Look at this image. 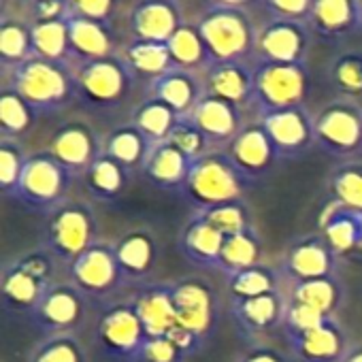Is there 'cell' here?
<instances>
[{"instance_id":"obj_54","label":"cell","mask_w":362,"mask_h":362,"mask_svg":"<svg viewBox=\"0 0 362 362\" xmlns=\"http://www.w3.org/2000/svg\"><path fill=\"white\" fill-rule=\"evenodd\" d=\"M33 13V22H45V20H58L64 18L66 0H22Z\"/></svg>"},{"instance_id":"obj_19","label":"cell","mask_w":362,"mask_h":362,"mask_svg":"<svg viewBox=\"0 0 362 362\" xmlns=\"http://www.w3.org/2000/svg\"><path fill=\"white\" fill-rule=\"evenodd\" d=\"M292 362H341L351 347L343 324L337 317L324 320L305 332H284Z\"/></svg>"},{"instance_id":"obj_7","label":"cell","mask_w":362,"mask_h":362,"mask_svg":"<svg viewBox=\"0 0 362 362\" xmlns=\"http://www.w3.org/2000/svg\"><path fill=\"white\" fill-rule=\"evenodd\" d=\"M199 33L216 62H247L256 54L258 28L243 7L209 5L197 22Z\"/></svg>"},{"instance_id":"obj_58","label":"cell","mask_w":362,"mask_h":362,"mask_svg":"<svg viewBox=\"0 0 362 362\" xmlns=\"http://www.w3.org/2000/svg\"><path fill=\"white\" fill-rule=\"evenodd\" d=\"M177 3H179V0H177Z\"/></svg>"},{"instance_id":"obj_37","label":"cell","mask_w":362,"mask_h":362,"mask_svg":"<svg viewBox=\"0 0 362 362\" xmlns=\"http://www.w3.org/2000/svg\"><path fill=\"white\" fill-rule=\"evenodd\" d=\"M260 262H262V239L258 235V228H252L224 239L218 271L224 277H230Z\"/></svg>"},{"instance_id":"obj_28","label":"cell","mask_w":362,"mask_h":362,"mask_svg":"<svg viewBox=\"0 0 362 362\" xmlns=\"http://www.w3.org/2000/svg\"><path fill=\"white\" fill-rule=\"evenodd\" d=\"M190 166H192V160H188L175 145L164 141L151 147L141 168V175L156 190L179 197L190 175Z\"/></svg>"},{"instance_id":"obj_2","label":"cell","mask_w":362,"mask_h":362,"mask_svg":"<svg viewBox=\"0 0 362 362\" xmlns=\"http://www.w3.org/2000/svg\"><path fill=\"white\" fill-rule=\"evenodd\" d=\"M58 267L60 262L41 245L5 260L0 273V298L5 313L30 320L43 296L58 281Z\"/></svg>"},{"instance_id":"obj_39","label":"cell","mask_w":362,"mask_h":362,"mask_svg":"<svg viewBox=\"0 0 362 362\" xmlns=\"http://www.w3.org/2000/svg\"><path fill=\"white\" fill-rule=\"evenodd\" d=\"M179 119L181 117L166 103L145 96V100H141L136 105V109L132 111L130 122L147 136V141L151 145H158V143L168 141V136Z\"/></svg>"},{"instance_id":"obj_25","label":"cell","mask_w":362,"mask_h":362,"mask_svg":"<svg viewBox=\"0 0 362 362\" xmlns=\"http://www.w3.org/2000/svg\"><path fill=\"white\" fill-rule=\"evenodd\" d=\"M305 24L313 37L328 43H341L360 33L358 0H313Z\"/></svg>"},{"instance_id":"obj_17","label":"cell","mask_w":362,"mask_h":362,"mask_svg":"<svg viewBox=\"0 0 362 362\" xmlns=\"http://www.w3.org/2000/svg\"><path fill=\"white\" fill-rule=\"evenodd\" d=\"M103 141L105 139H100L90 124L81 119H71L54 130L45 149L75 179H81L92 162L103 153Z\"/></svg>"},{"instance_id":"obj_6","label":"cell","mask_w":362,"mask_h":362,"mask_svg":"<svg viewBox=\"0 0 362 362\" xmlns=\"http://www.w3.org/2000/svg\"><path fill=\"white\" fill-rule=\"evenodd\" d=\"M96 243H100V226L96 211L88 203L69 199L43 216L39 245L47 250L62 267L71 264Z\"/></svg>"},{"instance_id":"obj_18","label":"cell","mask_w":362,"mask_h":362,"mask_svg":"<svg viewBox=\"0 0 362 362\" xmlns=\"http://www.w3.org/2000/svg\"><path fill=\"white\" fill-rule=\"evenodd\" d=\"M228 315L241 337L252 343L260 341L277 328H284L286 292L281 288L254 298H228Z\"/></svg>"},{"instance_id":"obj_27","label":"cell","mask_w":362,"mask_h":362,"mask_svg":"<svg viewBox=\"0 0 362 362\" xmlns=\"http://www.w3.org/2000/svg\"><path fill=\"white\" fill-rule=\"evenodd\" d=\"M66 30H69V43H71V56L73 64L109 58L115 56L117 39L113 33V26L107 22L81 18L75 13L64 16Z\"/></svg>"},{"instance_id":"obj_31","label":"cell","mask_w":362,"mask_h":362,"mask_svg":"<svg viewBox=\"0 0 362 362\" xmlns=\"http://www.w3.org/2000/svg\"><path fill=\"white\" fill-rule=\"evenodd\" d=\"M320 233L341 258L362 252V209L330 201L320 216Z\"/></svg>"},{"instance_id":"obj_47","label":"cell","mask_w":362,"mask_h":362,"mask_svg":"<svg viewBox=\"0 0 362 362\" xmlns=\"http://www.w3.org/2000/svg\"><path fill=\"white\" fill-rule=\"evenodd\" d=\"M201 214L205 220H209L224 237L237 235V233H245L256 228L254 224V216L247 207L245 201H235V203H226V205H218L205 211H197Z\"/></svg>"},{"instance_id":"obj_38","label":"cell","mask_w":362,"mask_h":362,"mask_svg":"<svg viewBox=\"0 0 362 362\" xmlns=\"http://www.w3.org/2000/svg\"><path fill=\"white\" fill-rule=\"evenodd\" d=\"M41 115L9 86H3L0 92V139L22 141L35 126Z\"/></svg>"},{"instance_id":"obj_22","label":"cell","mask_w":362,"mask_h":362,"mask_svg":"<svg viewBox=\"0 0 362 362\" xmlns=\"http://www.w3.org/2000/svg\"><path fill=\"white\" fill-rule=\"evenodd\" d=\"M224 239L226 237L209 220L192 211L177 233V250L192 267L201 271H218Z\"/></svg>"},{"instance_id":"obj_55","label":"cell","mask_w":362,"mask_h":362,"mask_svg":"<svg viewBox=\"0 0 362 362\" xmlns=\"http://www.w3.org/2000/svg\"><path fill=\"white\" fill-rule=\"evenodd\" d=\"M341 362H362V343H356L347 349Z\"/></svg>"},{"instance_id":"obj_16","label":"cell","mask_w":362,"mask_h":362,"mask_svg":"<svg viewBox=\"0 0 362 362\" xmlns=\"http://www.w3.org/2000/svg\"><path fill=\"white\" fill-rule=\"evenodd\" d=\"M313 35L305 22L271 18L258 28L256 60L284 62V64H307Z\"/></svg>"},{"instance_id":"obj_44","label":"cell","mask_w":362,"mask_h":362,"mask_svg":"<svg viewBox=\"0 0 362 362\" xmlns=\"http://www.w3.org/2000/svg\"><path fill=\"white\" fill-rule=\"evenodd\" d=\"M328 83L334 88L339 98H362V52H339L328 64Z\"/></svg>"},{"instance_id":"obj_10","label":"cell","mask_w":362,"mask_h":362,"mask_svg":"<svg viewBox=\"0 0 362 362\" xmlns=\"http://www.w3.org/2000/svg\"><path fill=\"white\" fill-rule=\"evenodd\" d=\"M311 92L307 64L254 62V109L260 113L305 107Z\"/></svg>"},{"instance_id":"obj_3","label":"cell","mask_w":362,"mask_h":362,"mask_svg":"<svg viewBox=\"0 0 362 362\" xmlns=\"http://www.w3.org/2000/svg\"><path fill=\"white\" fill-rule=\"evenodd\" d=\"M3 86L13 88L39 115H54L75 100L73 64L28 58L3 73Z\"/></svg>"},{"instance_id":"obj_23","label":"cell","mask_w":362,"mask_h":362,"mask_svg":"<svg viewBox=\"0 0 362 362\" xmlns=\"http://www.w3.org/2000/svg\"><path fill=\"white\" fill-rule=\"evenodd\" d=\"M190 119L207 136L214 149H226L235 141V136L247 126L241 107L207 92L199 100Z\"/></svg>"},{"instance_id":"obj_41","label":"cell","mask_w":362,"mask_h":362,"mask_svg":"<svg viewBox=\"0 0 362 362\" xmlns=\"http://www.w3.org/2000/svg\"><path fill=\"white\" fill-rule=\"evenodd\" d=\"M30 30H33L35 56L45 58V60H54V62L73 64L69 30H66L64 18L45 20V22H33Z\"/></svg>"},{"instance_id":"obj_50","label":"cell","mask_w":362,"mask_h":362,"mask_svg":"<svg viewBox=\"0 0 362 362\" xmlns=\"http://www.w3.org/2000/svg\"><path fill=\"white\" fill-rule=\"evenodd\" d=\"M188 356L168 337H149L141 349L139 362H186Z\"/></svg>"},{"instance_id":"obj_13","label":"cell","mask_w":362,"mask_h":362,"mask_svg":"<svg viewBox=\"0 0 362 362\" xmlns=\"http://www.w3.org/2000/svg\"><path fill=\"white\" fill-rule=\"evenodd\" d=\"M341 256L324 239L322 233H305L288 241L279 258L277 271L284 284L309 281L339 275Z\"/></svg>"},{"instance_id":"obj_21","label":"cell","mask_w":362,"mask_h":362,"mask_svg":"<svg viewBox=\"0 0 362 362\" xmlns=\"http://www.w3.org/2000/svg\"><path fill=\"white\" fill-rule=\"evenodd\" d=\"M224 151L230 158V162L237 166V170L250 181L252 186H256L258 181L269 177L279 162V158H277L267 132L258 124V119L254 124H247Z\"/></svg>"},{"instance_id":"obj_43","label":"cell","mask_w":362,"mask_h":362,"mask_svg":"<svg viewBox=\"0 0 362 362\" xmlns=\"http://www.w3.org/2000/svg\"><path fill=\"white\" fill-rule=\"evenodd\" d=\"M281 288H284L281 273L277 271V267H269L264 262L226 277L228 298H254Z\"/></svg>"},{"instance_id":"obj_48","label":"cell","mask_w":362,"mask_h":362,"mask_svg":"<svg viewBox=\"0 0 362 362\" xmlns=\"http://www.w3.org/2000/svg\"><path fill=\"white\" fill-rule=\"evenodd\" d=\"M168 143L175 145L181 153H184L188 160H199L205 153L214 151L211 143L207 141V136L199 130V126L190 119V117H181L177 122V126L173 128Z\"/></svg>"},{"instance_id":"obj_34","label":"cell","mask_w":362,"mask_h":362,"mask_svg":"<svg viewBox=\"0 0 362 362\" xmlns=\"http://www.w3.org/2000/svg\"><path fill=\"white\" fill-rule=\"evenodd\" d=\"M151 147L153 145L132 122L117 126L103 141V151L117 160L128 173H141Z\"/></svg>"},{"instance_id":"obj_33","label":"cell","mask_w":362,"mask_h":362,"mask_svg":"<svg viewBox=\"0 0 362 362\" xmlns=\"http://www.w3.org/2000/svg\"><path fill=\"white\" fill-rule=\"evenodd\" d=\"M130 175L117 160L107 156L105 151L92 162V166L83 173L81 184L86 192L98 203H115L126 194L130 184Z\"/></svg>"},{"instance_id":"obj_35","label":"cell","mask_w":362,"mask_h":362,"mask_svg":"<svg viewBox=\"0 0 362 362\" xmlns=\"http://www.w3.org/2000/svg\"><path fill=\"white\" fill-rule=\"evenodd\" d=\"M122 58L132 69V73L139 79H147V83L153 81L156 77L164 75L166 71L175 69L173 66V60H170L168 45L166 43H158V41L132 39L124 47Z\"/></svg>"},{"instance_id":"obj_15","label":"cell","mask_w":362,"mask_h":362,"mask_svg":"<svg viewBox=\"0 0 362 362\" xmlns=\"http://www.w3.org/2000/svg\"><path fill=\"white\" fill-rule=\"evenodd\" d=\"M258 124L279 160H298L315 145V115L307 107L260 113Z\"/></svg>"},{"instance_id":"obj_53","label":"cell","mask_w":362,"mask_h":362,"mask_svg":"<svg viewBox=\"0 0 362 362\" xmlns=\"http://www.w3.org/2000/svg\"><path fill=\"white\" fill-rule=\"evenodd\" d=\"M235 362H292L288 354H284L281 349L262 343V341H254L250 347H245Z\"/></svg>"},{"instance_id":"obj_40","label":"cell","mask_w":362,"mask_h":362,"mask_svg":"<svg viewBox=\"0 0 362 362\" xmlns=\"http://www.w3.org/2000/svg\"><path fill=\"white\" fill-rule=\"evenodd\" d=\"M33 56L35 49L30 24L3 16V24H0V66H3V73L16 69Z\"/></svg>"},{"instance_id":"obj_56","label":"cell","mask_w":362,"mask_h":362,"mask_svg":"<svg viewBox=\"0 0 362 362\" xmlns=\"http://www.w3.org/2000/svg\"><path fill=\"white\" fill-rule=\"evenodd\" d=\"M209 5H226V7H243L250 0H207Z\"/></svg>"},{"instance_id":"obj_30","label":"cell","mask_w":362,"mask_h":362,"mask_svg":"<svg viewBox=\"0 0 362 362\" xmlns=\"http://www.w3.org/2000/svg\"><path fill=\"white\" fill-rule=\"evenodd\" d=\"M132 305L145 326L147 337H166L175 328V307L170 281H149L134 288Z\"/></svg>"},{"instance_id":"obj_9","label":"cell","mask_w":362,"mask_h":362,"mask_svg":"<svg viewBox=\"0 0 362 362\" xmlns=\"http://www.w3.org/2000/svg\"><path fill=\"white\" fill-rule=\"evenodd\" d=\"M73 184L75 177L47 149H39L28 156L13 201L26 211L47 216L69 201Z\"/></svg>"},{"instance_id":"obj_57","label":"cell","mask_w":362,"mask_h":362,"mask_svg":"<svg viewBox=\"0 0 362 362\" xmlns=\"http://www.w3.org/2000/svg\"><path fill=\"white\" fill-rule=\"evenodd\" d=\"M358 13H360V35H362V0H358Z\"/></svg>"},{"instance_id":"obj_4","label":"cell","mask_w":362,"mask_h":362,"mask_svg":"<svg viewBox=\"0 0 362 362\" xmlns=\"http://www.w3.org/2000/svg\"><path fill=\"white\" fill-rule=\"evenodd\" d=\"M250 181L237 170L224 149H214L194 160L190 175L179 199H184L192 211H205L218 205L245 201Z\"/></svg>"},{"instance_id":"obj_11","label":"cell","mask_w":362,"mask_h":362,"mask_svg":"<svg viewBox=\"0 0 362 362\" xmlns=\"http://www.w3.org/2000/svg\"><path fill=\"white\" fill-rule=\"evenodd\" d=\"M315 145L330 158L354 160L362 151V105L334 98L315 113Z\"/></svg>"},{"instance_id":"obj_52","label":"cell","mask_w":362,"mask_h":362,"mask_svg":"<svg viewBox=\"0 0 362 362\" xmlns=\"http://www.w3.org/2000/svg\"><path fill=\"white\" fill-rule=\"evenodd\" d=\"M262 5L267 7L271 18L305 22L311 11L313 0H262Z\"/></svg>"},{"instance_id":"obj_14","label":"cell","mask_w":362,"mask_h":362,"mask_svg":"<svg viewBox=\"0 0 362 362\" xmlns=\"http://www.w3.org/2000/svg\"><path fill=\"white\" fill-rule=\"evenodd\" d=\"M90 298L71 281H56L43 296L30 322L45 334H77L90 317Z\"/></svg>"},{"instance_id":"obj_1","label":"cell","mask_w":362,"mask_h":362,"mask_svg":"<svg viewBox=\"0 0 362 362\" xmlns=\"http://www.w3.org/2000/svg\"><path fill=\"white\" fill-rule=\"evenodd\" d=\"M175 328L166 334L188 358L197 356L220 326V296L207 277L190 275L170 281Z\"/></svg>"},{"instance_id":"obj_36","label":"cell","mask_w":362,"mask_h":362,"mask_svg":"<svg viewBox=\"0 0 362 362\" xmlns=\"http://www.w3.org/2000/svg\"><path fill=\"white\" fill-rule=\"evenodd\" d=\"M168 52L175 69H184L192 73H205L211 66L209 52L205 47V41L199 33L197 24H184L170 39H168Z\"/></svg>"},{"instance_id":"obj_29","label":"cell","mask_w":362,"mask_h":362,"mask_svg":"<svg viewBox=\"0 0 362 362\" xmlns=\"http://www.w3.org/2000/svg\"><path fill=\"white\" fill-rule=\"evenodd\" d=\"M205 92L241 109L254 107V64L216 62L205 73Z\"/></svg>"},{"instance_id":"obj_8","label":"cell","mask_w":362,"mask_h":362,"mask_svg":"<svg viewBox=\"0 0 362 362\" xmlns=\"http://www.w3.org/2000/svg\"><path fill=\"white\" fill-rule=\"evenodd\" d=\"M147 339L132 300L113 298L100 305L92 326V343L107 362H139Z\"/></svg>"},{"instance_id":"obj_42","label":"cell","mask_w":362,"mask_h":362,"mask_svg":"<svg viewBox=\"0 0 362 362\" xmlns=\"http://www.w3.org/2000/svg\"><path fill=\"white\" fill-rule=\"evenodd\" d=\"M24 362H90V354L77 334H45L28 349Z\"/></svg>"},{"instance_id":"obj_51","label":"cell","mask_w":362,"mask_h":362,"mask_svg":"<svg viewBox=\"0 0 362 362\" xmlns=\"http://www.w3.org/2000/svg\"><path fill=\"white\" fill-rule=\"evenodd\" d=\"M117 7H119V0H66L69 13L107 22V24H111Z\"/></svg>"},{"instance_id":"obj_32","label":"cell","mask_w":362,"mask_h":362,"mask_svg":"<svg viewBox=\"0 0 362 362\" xmlns=\"http://www.w3.org/2000/svg\"><path fill=\"white\" fill-rule=\"evenodd\" d=\"M284 292H286L288 300L307 305L326 317H337V313L341 311L345 296H347L345 284L339 275L309 279V281H296V284H284Z\"/></svg>"},{"instance_id":"obj_12","label":"cell","mask_w":362,"mask_h":362,"mask_svg":"<svg viewBox=\"0 0 362 362\" xmlns=\"http://www.w3.org/2000/svg\"><path fill=\"white\" fill-rule=\"evenodd\" d=\"M66 281L77 286L90 300L109 303L126 286L122 269L117 264L113 243H96L71 264L64 267Z\"/></svg>"},{"instance_id":"obj_5","label":"cell","mask_w":362,"mask_h":362,"mask_svg":"<svg viewBox=\"0 0 362 362\" xmlns=\"http://www.w3.org/2000/svg\"><path fill=\"white\" fill-rule=\"evenodd\" d=\"M75 100L94 113L117 111L132 94L136 75L122 54L73 64Z\"/></svg>"},{"instance_id":"obj_20","label":"cell","mask_w":362,"mask_h":362,"mask_svg":"<svg viewBox=\"0 0 362 362\" xmlns=\"http://www.w3.org/2000/svg\"><path fill=\"white\" fill-rule=\"evenodd\" d=\"M113 252L122 269L126 286H143L153 281L151 275L158 269L160 245L158 237L147 226H136L113 241Z\"/></svg>"},{"instance_id":"obj_45","label":"cell","mask_w":362,"mask_h":362,"mask_svg":"<svg viewBox=\"0 0 362 362\" xmlns=\"http://www.w3.org/2000/svg\"><path fill=\"white\" fill-rule=\"evenodd\" d=\"M328 190L332 201L362 209V162L343 160L339 162L328 177Z\"/></svg>"},{"instance_id":"obj_46","label":"cell","mask_w":362,"mask_h":362,"mask_svg":"<svg viewBox=\"0 0 362 362\" xmlns=\"http://www.w3.org/2000/svg\"><path fill=\"white\" fill-rule=\"evenodd\" d=\"M28 156L30 153L26 151L22 141L0 139V194H3V199L13 201Z\"/></svg>"},{"instance_id":"obj_26","label":"cell","mask_w":362,"mask_h":362,"mask_svg":"<svg viewBox=\"0 0 362 362\" xmlns=\"http://www.w3.org/2000/svg\"><path fill=\"white\" fill-rule=\"evenodd\" d=\"M147 96L166 103L179 117H190L199 100L205 96L203 73L170 69L147 83Z\"/></svg>"},{"instance_id":"obj_49","label":"cell","mask_w":362,"mask_h":362,"mask_svg":"<svg viewBox=\"0 0 362 362\" xmlns=\"http://www.w3.org/2000/svg\"><path fill=\"white\" fill-rule=\"evenodd\" d=\"M324 320H328V317L317 313L315 309L286 298V320H284L281 332H305V330L320 326Z\"/></svg>"},{"instance_id":"obj_24","label":"cell","mask_w":362,"mask_h":362,"mask_svg":"<svg viewBox=\"0 0 362 362\" xmlns=\"http://www.w3.org/2000/svg\"><path fill=\"white\" fill-rule=\"evenodd\" d=\"M184 13L177 0H139L128 13L132 39L168 43V39L184 26Z\"/></svg>"}]
</instances>
